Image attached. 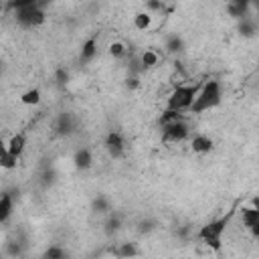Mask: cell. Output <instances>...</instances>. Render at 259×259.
Returning a JSON list of instances; mask_svg holds the SVG:
<instances>
[{"label":"cell","instance_id":"obj_25","mask_svg":"<svg viewBox=\"0 0 259 259\" xmlns=\"http://www.w3.org/2000/svg\"><path fill=\"white\" fill-rule=\"evenodd\" d=\"M19 164V158H15L12 154L4 152L2 156H0V168H4V170H12V168H17Z\"/></svg>","mask_w":259,"mask_h":259},{"label":"cell","instance_id":"obj_7","mask_svg":"<svg viewBox=\"0 0 259 259\" xmlns=\"http://www.w3.org/2000/svg\"><path fill=\"white\" fill-rule=\"evenodd\" d=\"M73 130H75V120H73V116L69 112H63L57 118V121H55V132L59 136H69V134H73Z\"/></svg>","mask_w":259,"mask_h":259},{"label":"cell","instance_id":"obj_15","mask_svg":"<svg viewBox=\"0 0 259 259\" xmlns=\"http://www.w3.org/2000/svg\"><path fill=\"white\" fill-rule=\"evenodd\" d=\"M164 47L170 55H179V53H182V49H184V40L180 35H168Z\"/></svg>","mask_w":259,"mask_h":259},{"label":"cell","instance_id":"obj_31","mask_svg":"<svg viewBox=\"0 0 259 259\" xmlns=\"http://www.w3.org/2000/svg\"><path fill=\"white\" fill-rule=\"evenodd\" d=\"M6 152V142L2 140V138H0V156H2Z\"/></svg>","mask_w":259,"mask_h":259},{"label":"cell","instance_id":"obj_8","mask_svg":"<svg viewBox=\"0 0 259 259\" xmlns=\"http://www.w3.org/2000/svg\"><path fill=\"white\" fill-rule=\"evenodd\" d=\"M213 146H215L213 138H209V136H204V134H199L190 140V148H193L195 154H209L213 150Z\"/></svg>","mask_w":259,"mask_h":259},{"label":"cell","instance_id":"obj_1","mask_svg":"<svg viewBox=\"0 0 259 259\" xmlns=\"http://www.w3.org/2000/svg\"><path fill=\"white\" fill-rule=\"evenodd\" d=\"M235 213H237V204L227 215L219 217V219H213L211 223H207L204 227L199 229V239L207 245L209 249H213L215 253H221V249H223V233L227 231V227H229L231 219L235 217Z\"/></svg>","mask_w":259,"mask_h":259},{"label":"cell","instance_id":"obj_23","mask_svg":"<svg viewBox=\"0 0 259 259\" xmlns=\"http://www.w3.org/2000/svg\"><path fill=\"white\" fill-rule=\"evenodd\" d=\"M120 229H121V217H118V215H110V217H107V221H105V233L107 235H114V233H118Z\"/></svg>","mask_w":259,"mask_h":259},{"label":"cell","instance_id":"obj_33","mask_svg":"<svg viewBox=\"0 0 259 259\" xmlns=\"http://www.w3.org/2000/svg\"><path fill=\"white\" fill-rule=\"evenodd\" d=\"M0 73H2V67H0Z\"/></svg>","mask_w":259,"mask_h":259},{"label":"cell","instance_id":"obj_18","mask_svg":"<svg viewBox=\"0 0 259 259\" xmlns=\"http://www.w3.org/2000/svg\"><path fill=\"white\" fill-rule=\"evenodd\" d=\"M239 33H241L245 39L255 37V33H257V22H255V19H251V17L241 19V20H239Z\"/></svg>","mask_w":259,"mask_h":259},{"label":"cell","instance_id":"obj_26","mask_svg":"<svg viewBox=\"0 0 259 259\" xmlns=\"http://www.w3.org/2000/svg\"><path fill=\"white\" fill-rule=\"evenodd\" d=\"M164 10H166L164 2H156V0H148V2H146V12H148V15H152V17H154V12H160V15H162Z\"/></svg>","mask_w":259,"mask_h":259},{"label":"cell","instance_id":"obj_10","mask_svg":"<svg viewBox=\"0 0 259 259\" xmlns=\"http://www.w3.org/2000/svg\"><path fill=\"white\" fill-rule=\"evenodd\" d=\"M24 146H26V136L24 134H15L6 142V152L12 154L15 158H20V154L24 152Z\"/></svg>","mask_w":259,"mask_h":259},{"label":"cell","instance_id":"obj_5","mask_svg":"<svg viewBox=\"0 0 259 259\" xmlns=\"http://www.w3.org/2000/svg\"><path fill=\"white\" fill-rule=\"evenodd\" d=\"M105 150L114 160H120L126 152V142H124V136L120 132H110L105 136Z\"/></svg>","mask_w":259,"mask_h":259},{"label":"cell","instance_id":"obj_6","mask_svg":"<svg viewBox=\"0 0 259 259\" xmlns=\"http://www.w3.org/2000/svg\"><path fill=\"white\" fill-rule=\"evenodd\" d=\"M249 8H251V4L247 2V0H231V2H227L229 17H233L237 20L247 19L249 17Z\"/></svg>","mask_w":259,"mask_h":259},{"label":"cell","instance_id":"obj_12","mask_svg":"<svg viewBox=\"0 0 259 259\" xmlns=\"http://www.w3.org/2000/svg\"><path fill=\"white\" fill-rule=\"evenodd\" d=\"M138 59H140V65H142L144 71L146 69H154V67L160 63V55H158V51H154V49H146Z\"/></svg>","mask_w":259,"mask_h":259},{"label":"cell","instance_id":"obj_29","mask_svg":"<svg viewBox=\"0 0 259 259\" xmlns=\"http://www.w3.org/2000/svg\"><path fill=\"white\" fill-rule=\"evenodd\" d=\"M154 227H156V223L152 219H144V221H140L138 231L140 233H150V231H154Z\"/></svg>","mask_w":259,"mask_h":259},{"label":"cell","instance_id":"obj_2","mask_svg":"<svg viewBox=\"0 0 259 259\" xmlns=\"http://www.w3.org/2000/svg\"><path fill=\"white\" fill-rule=\"evenodd\" d=\"M221 98H223V91H221V83L217 79H209L204 81V83L200 85L197 98L193 101V105H190V114H204L213 110V107H217L221 103Z\"/></svg>","mask_w":259,"mask_h":259},{"label":"cell","instance_id":"obj_20","mask_svg":"<svg viewBox=\"0 0 259 259\" xmlns=\"http://www.w3.org/2000/svg\"><path fill=\"white\" fill-rule=\"evenodd\" d=\"M93 211L98 215H107L112 211V204H110V199L103 197V195H98V199H93Z\"/></svg>","mask_w":259,"mask_h":259},{"label":"cell","instance_id":"obj_16","mask_svg":"<svg viewBox=\"0 0 259 259\" xmlns=\"http://www.w3.org/2000/svg\"><path fill=\"white\" fill-rule=\"evenodd\" d=\"M152 15H148L146 10H142V12H136L134 15V29L136 31H148L150 26H152Z\"/></svg>","mask_w":259,"mask_h":259},{"label":"cell","instance_id":"obj_11","mask_svg":"<svg viewBox=\"0 0 259 259\" xmlns=\"http://www.w3.org/2000/svg\"><path fill=\"white\" fill-rule=\"evenodd\" d=\"M241 215H243V225L247 229H253L259 225V209L251 207V204H245L241 207Z\"/></svg>","mask_w":259,"mask_h":259},{"label":"cell","instance_id":"obj_27","mask_svg":"<svg viewBox=\"0 0 259 259\" xmlns=\"http://www.w3.org/2000/svg\"><path fill=\"white\" fill-rule=\"evenodd\" d=\"M6 255L8 257H20L22 255V245L19 241H8L6 243Z\"/></svg>","mask_w":259,"mask_h":259},{"label":"cell","instance_id":"obj_30","mask_svg":"<svg viewBox=\"0 0 259 259\" xmlns=\"http://www.w3.org/2000/svg\"><path fill=\"white\" fill-rule=\"evenodd\" d=\"M126 87L130 89V91H136L140 87V77H136V75H130L128 79H126Z\"/></svg>","mask_w":259,"mask_h":259},{"label":"cell","instance_id":"obj_17","mask_svg":"<svg viewBox=\"0 0 259 259\" xmlns=\"http://www.w3.org/2000/svg\"><path fill=\"white\" fill-rule=\"evenodd\" d=\"M10 215H12V197L2 193L0 195V223H6Z\"/></svg>","mask_w":259,"mask_h":259},{"label":"cell","instance_id":"obj_32","mask_svg":"<svg viewBox=\"0 0 259 259\" xmlns=\"http://www.w3.org/2000/svg\"><path fill=\"white\" fill-rule=\"evenodd\" d=\"M4 12H6V4H4V2H0V17H2Z\"/></svg>","mask_w":259,"mask_h":259},{"label":"cell","instance_id":"obj_28","mask_svg":"<svg viewBox=\"0 0 259 259\" xmlns=\"http://www.w3.org/2000/svg\"><path fill=\"white\" fill-rule=\"evenodd\" d=\"M67 81H69V71H67L65 67H59V69L55 71V83L63 87V85L67 83Z\"/></svg>","mask_w":259,"mask_h":259},{"label":"cell","instance_id":"obj_19","mask_svg":"<svg viewBox=\"0 0 259 259\" xmlns=\"http://www.w3.org/2000/svg\"><path fill=\"white\" fill-rule=\"evenodd\" d=\"M107 53H110L114 59H124L128 55V47L124 40H114V43H110V47H107Z\"/></svg>","mask_w":259,"mask_h":259},{"label":"cell","instance_id":"obj_24","mask_svg":"<svg viewBox=\"0 0 259 259\" xmlns=\"http://www.w3.org/2000/svg\"><path fill=\"white\" fill-rule=\"evenodd\" d=\"M67 257H69L67 251L59 245H51V247L45 249V259H67Z\"/></svg>","mask_w":259,"mask_h":259},{"label":"cell","instance_id":"obj_13","mask_svg":"<svg viewBox=\"0 0 259 259\" xmlns=\"http://www.w3.org/2000/svg\"><path fill=\"white\" fill-rule=\"evenodd\" d=\"M116 255L120 259H134V257L140 255V249H138V245H136V243L126 241V243H121L120 247L116 249Z\"/></svg>","mask_w":259,"mask_h":259},{"label":"cell","instance_id":"obj_3","mask_svg":"<svg viewBox=\"0 0 259 259\" xmlns=\"http://www.w3.org/2000/svg\"><path fill=\"white\" fill-rule=\"evenodd\" d=\"M200 81H195V83H179L174 85V89L170 91V95L166 98V110L172 112H188L190 105H193L197 93L200 89Z\"/></svg>","mask_w":259,"mask_h":259},{"label":"cell","instance_id":"obj_21","mask_svg":"<svg viewBox=\"0 0 259 259\" xmlns=\"http://www.w3.org/2000/svg\"><path fill=\"white\" fill-rule=\"evenodd\" d=\"M20 103H24V105H39L40 103V89H37V87L26 89L20 95Z\"/></svg>","mask_w":259,"mask_h":259},{"label":"cell","instance_id":"obj_22","mask_svg":"<svg viewBox=\"0 0 259 259\" xmlns=\"http://www.w3.org/2000/svg\"><path fill=\"white\" fill-rule=\"evenodd\" d=\"M174 121H184V114L172 112V110H164V112H162V116H160V128L168 126V124H174Z\"/></svg>","mask_w":259,"mask_h":259},{"label":"cell","instance_id":"obj_9","mask_svg":"<svg viewBox=\"0 0 259 259\" xmlns=\"http://www.w3.org/2000/svg\"><path fill=\"white\" fill-rule=\"evenodd\" d=\"M73 164L79 170H89L93 166V154L89 148H79L73 156Z\"/></svg>","mask_w":259,"mask_h":259},{"label":"cell","instance_id":"obj_14","mask_svg":"<svg viewBox=\"0 0 259 259\" xmlns=\"http://www.w3.org/2000/svg\"><path fill=\"white\" fill-rule=\"evenodd\" d=\"M95 55H98V40L95 37H89L83 45H81V61H91Z\"/></svg>","mask_w":259,"mask_h":259},{"label":"cell","instance_id":"obj_4","mask_svg":"<svg viewBox=\"0 0 259 259\" xmlns=\"http://www.w3.org/2000/svg\"><path fill=\"white\" fill-rule=\"evenodd\" d=\"M190 136V128L184 121H174V124H168V126H162V140L164 142H184Z\"/></svg>","mask_w":259,"mask_h":259}]
</instances>
